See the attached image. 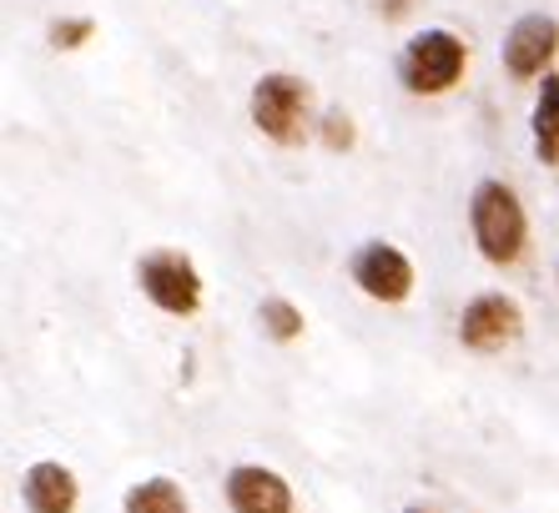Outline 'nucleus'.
<instances>
[{"label":"nucleus","instance_id":"4468645a","mask_svg":"<svg viewBox=\"0 0 559 513\" xmlns=\"http://www.w3.org/2000/svg\"><path fill=\"white\" fill-rule=\"evenodd\" d=\"M323 142L333 146V152H348V146H353V116L348 111H338V106H333V111L323 116Z\"/></svg>","mask_w":559,"mask_h":513},{"label":"nucleus","instance_id":"9b49d317","mask_svg":"<svg viewBox=\"0 0 559 513\" xmlns=\"http://www.w3.org/2000/svg\"><path fill=\"white\" fill-rule=\"evenodd\" d=\"M121 513H192V503H187L182 484H171V478H142V484L127 488Z\"/></svg>","mask_w":559,"mask_h":513},{"label":"nucleus","instance_id":"ddd939ff","mask_svg":"<svg viewBox=\"0 0 559 513\" xmlns=\"http://www.w3.org/2000/svg\"><path fill=\"white\" fill-rule=\"evenodd\" d=\"M92 21H86V15H71V21H56L51 26V46L56 51H76V46H86V40H92Z\"/></svg>","mask_w":559,"mask_h":513},{"label":"nucleus","instance_id":"7ed1b4c3","mask_svg":"<svg viewBox=\"0 0 559 513\" xmlns=\"http://www.w3.org/2000/svg\"><path fill=\"white\" fill-rule=\"evenodd\" d=\"M468 65V46L454 31H418L404 46V86L414 96H443L454 91Z\"/></svg>","mask_w":559,"mask_h":513},{"label":"nucleus","instance_id":"f257e3e1","mask_svg":"<svg viewBox=\"0 0 559 513\" xmlns=\"http://www.w3.org/2000/svg\"><path fill=\"white\" fill-rule=\"evenodd\" d=\"M468 231H474V247L484 252V262H495V267L520 262L524 242H530V217H524L514 187L479 181L474 196H468Z\"/></svg>","mask_w":559,"mask_h":513},{"label":"nucleus","instance_id":"6e6552de","mask_svg":"<svg viewBox=\"0 0 559 513\" xmlns=\"http://www.w3.org/2000/svg\"><path fill=\"white\" fill-rule=\"evenodd\" d=\"M227 503H233V513H293V488L273 468L242 463L227 474Z\"/></svg>","mask_w":559,"mask_h":513},{"label":"nucleus","instance_id":"dca6fc26","mask_svg":"<svg viewBox=\"0 0 559 513\" xmlns=\"http://www.w3.org/2000/svg\"><path fill=\"white\" fill-rule=\"evenodd\" d=\"M404 513H439V509H424V503H414V509H404Z\"/></svg>","mask_w":559,"mask_h":513},{"label":"nucleus","instance_id":"2eb2a0df","mask_svg":"<svg viewBox=\"0 0 559 513\" xmlns=\"http://www.w3.org/2000/svg\"><path fill=\"white\" fill-rule=\"evenodd\" d=\"M414 5H418V0H373V11L383 15V21H404Z\"/></svg>","mask_w":559,"mask_h":513},{"label":"nucleus","instance_id":"9d476101","mask_svg":"<svg viewBox=\"0 0 559 513\" xmlns=\"http://www.w3.org/2000/svg\"><path fill=\"white\" fill-rule=\"evenodd\" d=\"M534 156L545 162V167H555L559 162V76H545V86H539V96H534Z\"/></svg>","mask_w":559,"mask_h":513},{"label":"nucleus","instance_id":"39448f33","mask_svg":"<svg viewBox=\"0 0 559 513\" xmlns=\"http://www.w3.org/2000/svg\"><path fill=\"white\" fill-rule=\"evenodd\" d=\"M348 272L373 302H404V297L414 293V262L393 242H364L353 252Z\"/></svg>","mask_w":559,"mask_h":513},{"label":"nucleus","instance_id":"0eeeda50","mask_svg":"<svg viewBox=\"0 0 559 513\" xmlns=\"http://www.w3.org/2000/svg\"><path fill=\"white\" fill-rule=\"evenodd\" d=\"M559 51V21L555 15H520L504 36V65L514 81L545 76V65Z\"/></svg>","mask_w":559,"mask_h":513},{"label":"nucleus","instance_id":"f8f14e48","mask_svg":"<svg viewBox=\"0 0 559 513\" xmlns=\"http://www.w3.org/2000/svg\"><path fill=\"white\" fill-rule=\"evenodd\" d=\"M258 322H262V333L273 337V343H298L302 337V308H293L287 297H262V308H258Z\"/></svg>","mask_w":559,"mask_h":513},{"label":"nucleus","instance_id":"1a4fd4ad","mask_svg":"<svg viewBox=\"0 0 559 513\" xmlns=\"http://www.w3.org/2000/svg\"><path fill=\"white\" fill-rule=\"evenodd\" d=\"M21 499L31 513H76V474L66 463H31L26 478H21Z\"/></svg>","mask_w":559,"mask_h":513},{"label":"nucleus","instance_id":"423d86ee","mask_svg":"<svg viewBox=\"0 0 559 513\" xmlns=\"http://www.w3.org/2000/svg\"><path fill=\"white\" fill-rule=\"evenodd\" d=\"M520 327H524V312L514 297L484 293V297H474L464 308V318H459V343L474 347V353H499V347H509L520 337Z\"/></svg>","mask_w":559,"mask_h":513},{"label":"nucleus","instance_id":"20e7f679","mask_svg":"<svg viewBox=\"0 0 559 513\" xmlns=\"http://www.w3.org/2000/svg\"><path fill=\"white\" fill-rule=\"evenodd\" d=\"M136 283H142V293L152 297L162 312H171V318H192V312L202 308V277H197L192 256L171 252V247H156V252H146L142 262H136Z\"/></svg>","mask_w":559,"mask_h":513},{"label":"nucleus","instance_id":"f03ea898","mask_svg":"<svg viewBox=\"0 0 559 513\" xmlns=\"http://www.w3.org/2000/svg\"><path fill=\"white\" fill-rule=\"evenodd\" d=\"M252 127L277 146H298L308 131V81L287 76V71H267L252 86Z\"/></svg>","mask_w":559,"mask_h":513}]
</instances>
